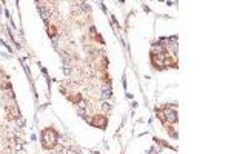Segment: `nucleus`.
I'll list each match as a JSON object with an SVG mask.
<instances>
[{
	"label": "nucleus",
	"mask_w": 231,
	"mask_h": 154,
	"mask_svg": "<svg viewBox=\"0 0 231 154\" xmlns=\"http://www.w3.org/2000/svg\"><path fill=\"white\" fill-rule=\"evenodd\" d=\"M42 140H43V146L48 148V146H52L57 140V134L52 128H46L42 134Z\"/></svg>",
	"instance_id": "1"
},
{
	"label": "nucleus",
	"mask_w": 231,
	"mask_h": 154,
	"mask_svg": "<svg viewBox=\"0 0 231 154\" xmlns=\"http://www.w3.org/2000/svg\"><path fill=\"white\" fill-rule=\"evenodd\" d=\"M163 116H165V119H168L171 122H176V113L171 108H165L163 109Z\"/></svg>",
	"instance_id": "2"
},
{
	"label": "nucleus",
	"mask_w": 231,
	"mask_h": 154,
	"mask_svg": "<svg viewBox=\"0 0 231 154\" xmlns=\"http://www.w3.org/2000/svg\"><path fill=\"white\" fill-rule=\"evenodd\" d=\"M110 94H111L110 89H105V91H103V97H110Z\"/></svg>",
	"instance_id": "3"
},
{
	"label": "nucleus",
	"mask_w": 231,
	"mask_h": 154,
	"mask_svg": "<svg viewBox=\"0 0 231 154\" xmlns=\"http://www.w3.org/2000/svg\"><path fill=\"white\" fill-rule=\"evenodd\" d=\"M148 154H156V151H154V150H149V153H148Z\"/></svg>",
	"instance_id": "4"
}]
</instances>
